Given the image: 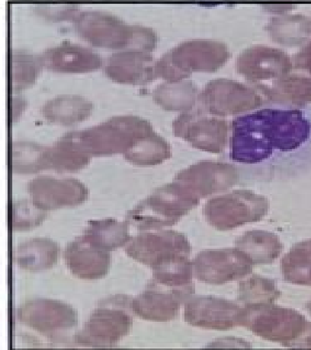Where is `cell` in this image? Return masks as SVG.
<instances>
[{
    "mask_svg": "<svg viewBox=\"0 0 311 350\" xmlns=\"http://www.w3.org/2000/svg\"><path fill=\"white\" fill-rule=\"evenodd\" d=\"M60 253V247L55 241L45 237L33 238L17 247L14 260L23 270L39 272L56 265Z\"/></svg>",
    "mask_w": 311,
    "mask_h": 350,
    "instance_id": "7402d4cb",
    "label": "cell"
},
{
    "mask_svg": "<svg viewBox=\"0 0 311 350\" xmlns=\"http://www.w3.org/2000/svg\"><path fill=\"white\" fill-rule=\"evenodd\" d=\"M282 271L288 282L311 286V239L290 249L282 259Z\"/></svg>",
    "mask_w": 311,
    "mask_h": 350,
    "instance_id": "f546056e",
    "label": "cell"
},
{
    "mask_svg": "<svg viewBox=\"0 0 311 350\" xmlns=\"http://www.w3.org/2000/svg\"><path fill=\"white\" fill-rule=\"evenodd\" d=\"M231 57L227 46L216 40H187L169 51L156 62L157 77L179 83L193 72H213Z\"/></svg>",
    "mask_w": 311,
    "mask_h": 350,
    "instance_id": "3957f363",
    "label": "cell"
},
{
    "mask_svg": "<svg viewBox=\"0 0 311 350\" xmlns=\"http://www.w3.org/2000/svg\"><path fill=\"white\" fill-rule=\"evenodd\" d=\"M51 170L74 172L89 164L91 156L81 144L78 132L65 134L50 147Z\"/></svg>",
    "mask_w": 311,
    "mask_h": 350,
    "instance_id": "cb8c5ba5",
    "label": "cell"
},
{
    "mask_svg": "<svg viewBox=\"0 0 311 350\" xmlns=\"http://www.w3.org/2000/svg\"><path fill=\"white\" fill-rule=\"evenodd\" d=\"M295 65L296 68L311 73V42L295 56Z\"/></svg>",
    "mask_w": 311,
    "mask_h": 350,
    "instance_id": "d590c367",
    "label": "cell"
},
{
    "mask_svg": "<svg viewBox=\"0 0 311 350\" xmlns=\"http://www.w3.org/2000/svg\"><path fill=\"white\" fill-rule=\"evenodd\" d=\"M20 323L49 338L71 331L77 325L75 309L64 301L35 298L25 301L17 310Z\"/></svg>",
    "mask_w": 311,
    "mask_h": 350,
    "instance_id": "ba28073f",
    "label": "cell"
},
{
    "mask_svg": "<svg viewBox=\"0 0 311 350\" xmlns=\"http://www.w3.org/2000/svg\"><path fill=\"white\" fill-rule=\"evenodd\" d=\"M27 191L34 204L47 212L79 206L89 197V191L79 180L47 175L30 180Z\"/></svg>",
    "mask_w": 311,
    "mask_h": 350,
    "instance_id": "5bb4252c",
    "label": "cell"
},
{
    "mask_svg": "<svg viewBox=\"0 0 311 350\" xmlns=\"http://www.w3.org/2000/svg\"><path fill=\"white\" fill-rule=\"evenodd\" d=\"M199 200L177 183L158 188L127 213L125 221L140 232L171 226L198 205Z\"/></svg>",
    "mask_w": 311,
    "mask_h": 350,
    "instance_id": "277c9868",
    "label": "cell"
},
{
    "mask_svg": "<svg viewBox=\"0 0 311 350\" xmlns=\"http://www.w3.org/2000/svg\"><path fill=\"white\" fill-rule=\"evenodd\" d=\"M92 104L79 96H62L47 103L42 109L44 117L50 122L64 126L75 124L91 116Z\"/></svg>",
    "mask_w": 311,
    "mask_h": 350,
    "instance_id": "484cf974",
    "label": "cell"
},
{
    "mask_svg": "<svg viewBox=\"0 0 311 350\" xmlns=\"http://www.w3.org/2000/svg\"><path fill=\"white\" fill-rule=\"evenodd\" d=\"M84 237L93 245L108 252L124 247L132 239L127 221L114 219L90 221Z\"/></svg>",
    "mask_w": 311,
    "mask_h": 350,
    "instance_id": "d4e9b609",
    "label": "cell"
},
{
    "mask_svg": "<svg viewBox=\"0 0 311 350\" xmlns=\"http://www.w3.org/2000/svg\"><path fill=\"white\" fill-rule=\"evenodd\" d=\"M39 59L45 68L60 73L90 72L103 64L101 57L92 50L71 43L47 49Z\"/></svg>",
    "mask_w": 311,
    "mask_h": 350,
    "instance_id": "44dd1931",
    "label": "cell"
},
{
    "mask_svg": "<svg viewBox=\"0 0 311 350\" xmlns=\"http://www.w3.org/2000/svg\"><path fill=\"white\" fill-rule=\"evenodd\" d=\"M196 92L195 86L189 82L164 83L155 90L154 100L164 109L181 110L190 107Z\"/></svg>",
    "mask_w": 311,
    "mask_h": 350,
    "instance_id": "836d02e7",
    "label": "cell"
},
{
    "mask_svg": "<svg viewBox=\"0 0 311 350\" xmlns=\"http://www.w3.org/2000/svg\"><path fill=\"white\" fill-rule=\"evenodd\" d=\"M47 212L40 210L30 200H21L12 205V230L15 232L29 231L43 223Z\"/></svg>",
    "mask_w": 311,
    "mask_h": 350,
    "instance_id": "e575fe53",
    "label": "cell"
},
{
    "mask_svg": "<svg viewBox=\"0 0 311 350\" xmlns=\"http://www.w3.org/2000/svg\"><path fill=\"white\" fill-rule=\"evenodd\" d=\"M189 294L171 291L153 280L143 292L132 299L131 310L137 317L148 321L166 322L177 317L180 306Z\"/></svg>",
    "mask_w": 311,
    "mask_h": 350,
    "instance_id": "ac0fdd59",
    "label": "cell"
},
{
    "mask_svg": "<svg viewBox=\"0 0 311 350\" xmlns=\"http://www.w3.org/2000/svg\"><path fill=\"white\" fill-rule=\"evenodd\" d=\"M253 262L238 248L211 249L199 254L192 262L195 277L209 284L221 285L246 277Z\"/></svg>",
    "mask_w": 311,
    "mask_h": 350,
    "instance_id": "9c48e42d",
    "label": "cell"
},
{
    "mask_svg": "<svg viewBox=\"0 0 311 350\" xmlns=\"http://www.w3.org/2000/svg\"><path fill=\"white\" fill-rule=\"evenodd\" d=\"M310 29L308 19L301 16L273 18L268 25L273 40L286 45L301 44L309 36Z\"/></svg>",
    "mask_w": 311,
    "mask_h": 350,
    "instance_id": "1f68e13d",
    "label": "cell"
},
{
    "mask_svg": "<svg viewBox=\"0 0 311 350\" xmlns=\"http://www.w3.org/2000/svg\"><path fill=\"white\" fill-rule=\"evenodd\" d=\"M274 103L304 105L311 103V78L287 75L269 84L256 85Z\"/></svg>",
    "mask_w": 311,
    "mask_h": 350,
    "instance_id": "603a6c76",
    "label": "cell"
},
{
    "mask_svg": "<svg viewBox=\"0 0 311 350\" xmlns=\"http://www.w3.org/2000/svg\"><path fill=\"white\" fill-rule=\"evenodd\" d=\"M132 327V315L125 309L103 306L95 309L75 339L86 346L114 347L130 333Z\"/></svg>",
    "mask_w": 311,
    "mask_h": 350,
    "instance_id": "4fadbf2b",
    "label": "cell"
},
{
    "mask_svg": "<svg viewBox=\"0 0 311 350\" xmlns=\"http://www.w3.org/2000/svg\"><path fill=\"white\" fill-rule=\"evenodd\" d=\"M240 325L263 339L296 349H311V322L293 309L271 305L242 309Z\"/></svg>",
    "mask_w": 311,
    "mask_h": 350,
    "instance_id": "7a4b0ae2",
    "label": "cell"
},
{
    "mask_svg": "<svg viewBox=\"0 0 311 350\" xmlns=\"http://www.w3.org/2000/svg\"><path fill=\"white\" fill-rule=\"evenodd\" d=\"M236 246L253 265L270 264L278 258L282 250L281 241L275 234L262 231L247 232L236 240Z\"/></svg>",
    "mask_w": 311,
    "mask_h": 350,
    "instance_id": "83f0119b",
    "label": "cell"
},
{
    "mask_svg": "<svg viewBox=\"0 0 311 350\" xmlns=\"http://www.w3.org/2000/svg\"><path fill=\"white\" fill-rule=\"evenodd\" d=\"M307 308H308V310L309 311L310 314H311V300L308 302Z\"/></svg>",
    "mask_w": 311,
    "mask_h": 350,
    "instance_id": "8d00e7d4",
    "label": "cell"
},
{
    "mask_svg": "<svg viewBox=\"0 0 311 350\" xmlns=\"http://www.w3.org/2000/svg\"><path fill=\"white\" fill-rule=\"evenodd\" d=\"M74 25L79 36L88 43L101 49L127 48L133 38V26L103 12H81L76 16Z\"/></svg>",
    "mask_w": 311,
    "mask_h": 350,
    "instance_id": "7c38bea8",
    "label": "cell"
},
{
    "mask_svg": "<svg viewBox=\"0 0 311 350\" xmlns=\"http://www.w3.org/2000/svg\"><path fill=\"white\" fill-rule=\"evenodd\" d=\"M199 100L207 112L219 117L253 110L262 104V99L255 90L224 78L208 83L201 92Z\"/></svg>",
    "mask_w": 311,
    "mask_h": 350,
    "instance_id": "8fae6325",
    "label": "cell"
},
{
    "mask_svg": "<svg viewBox=\"0 0 311 350\" xmlns=\"http://www.w3.org/2000/svg\"><path fill=\"white\" fill-rule=\"evenodd\" d=\"M40 59L24 51L13 50L10 53V90L22 91L31 86L38 77Z\"/></svg>",
    "mask_w": 311,
    "mask_h": 350,
    "instance_id": "4dcf8cb0",
    "label": "cell"
},
{
    "mask_svg": "<svg viewBox=\"0 0 311 350\" xmlns=\"http://www.w3.org/2000/svg\"><path fill=\"white\" fill-rule=\"evenodd\" d=\"M105 72L114 82L129 85H144L157 78L153 57L137 50L114 53L108 59Z\"/></svg>",
    "mask_w": 311,
    "mask_h": 350,
    "instance_id": "ffe728a7",
    "label": "cell"
},
{
    "mask_svg": "<svg viewBox=\"0 0 311 350\" xmlns=\"http://www.w3.org/2000/svg\"><path fill=\"white\" fill-rule=\"evenodd\" d=\"M292 69L293 63L286 53L271 46H251L236 60V70L256 85L286 77Z\"/></svg>",
    "mask_w": 311,
    "mask_h": 350,
    "instance_id": "2e32d148",
    "label": "cell"
},
{
    "mask_svg": "<svg viewBox=\"0 0 311 350\" xmlns=\"http://www.w3.org/2000/svg\"><path fill=\"white\" fill-rule=\"evenodd\" d=\"M268 211V200L249 191H236L213 198L204 208L209 224L221 231L258 221Z\"/></svg>",
    "mask_w": 311,
    "mask_h": 350,
    "instance_id": "8992f818",
    "label": "cell"
},
{
    "mask_svg": "<svg viewBox=\"0 0 311 350\" xmlns=\"http://www.w3.org/2000/svg\"><path fill=\"white\" fill-rule=\"evenodd\" d=\"M238 180V173L233 165L202 161L180 172L173 181L192 197L200 200L227 190Z\"/></svg>",
    "mask_w": 311,
    "mask_h": 350,
    "instance_id": "9a60e30c",
    "label": "cell"
},
{
    "mask_svg": "<svg viewBox=\"0 0 311 350\" xmlns=\"http://www.w3.org/2000/svg\"><path fill=\"white\" fill-rule=\"evenodd\" d=\"M153 131L147 120L125 116L114 117L90 129L79 131V137L91 157L112 156L124 154Z\"/></svg>",
    "mask_w": 311,
    "mask_h": 350,
    "instance_id": "5b68a950",
    "label": "cell"
},
{
    "mask_svg": "<svg viewBox=\"0 0 311 350\" xmlns=\"http://www.w3.org/2000/svg\"><path fill=\"white\" fill-rule=\"evenodd\" d=\"M49 150V147L36 144L12 143L10 147V170L18 174L51 170Z\"/></svg>",
    "mask_w": 311,
    "mask_h": 350,
    "instance_id": "4316f807",
    "label": "cell"
},
{
    "mask_svg": "<svg viewBox=\"0 0 311 350\" xmlns=\"http://www.w3.org/2000/svg\"><path fill=\"white\" fill-rule=\"evenodd\" d=\"M229 157L236 163H268L299 150L308 142L311 124L299 109L266 107L232 123Z\"/></svg>",
    "mask_w": 311,
    "mask_h": 350,
    "instance_id": "6da1fadb",
    "label": "cell"
},
{
    "mask_svg": "<svg viewBox=\"0 0 311 350\" xmlns=\"http://www.w3.org/2000/svg\"><path fill=\"white\" fill-rule=\"evenodd\" d=\"M280 292L274 280L253 277L240 282L239 298L246 306L271 305Z\"/></svg>",
    "mask_w": 311,
    "mask_h": 350,
    "instance_id": "d6a6232c",
    "label": "cell"
},
{
    "mask_svg": "<svg viewBox=\"0 0 311 350\" xmlns=\"http://www.w3.org/2000/svg\"><path fill=\"white\" fill-rule=\"evenodd\" d=\"M64 260L67 268L76 278L82 280H99L109 272L111 252L93 245L84 234L66 246Z\"/></svg>",
    "mask_w": 311,
    "mask_h": 350,
    "instance_id": "d6986e66",
    "label": "cell"
},
{
    "mask_svg": "<svg viewBox=\"0 0 311 350\" xmlns=\"http://www.w3.org/2000/svg\"><path fill=\"white\" fill-rule=\"evenodd\" d=\"M173 131L175 137L186 140L196 149L219 153L226 146V120L199 109L182 113L174 120Z\"/></svg>",
    "mask_w": 311,
    "mask_h": 350,
    "instance_id": "30bf717a",
    "label": "cell"
},
{
    "mask_svg": "<svg viewBox=\"0 0 311 350\" xmlns=\"http://www.w3.org/2000/svg\"><path fill=\"white\" fill-rule=\"evenodd\" d=\"M191 247L184 234L171 230L140 232L125 247L127 256L153 269L174 260L188 258Z\"/></svg>",
    "mask_w": 311,
    "mask_h": 350,
    "instance_id": "52a82bcc",
    "label": "cell"
},
{
    "mask_svg": "<svg viewBox=\"0 0 311 350\" xmlns=\"http://www.w3.org/2000/svg\"><path fill=\"white\" fill-rule=\"evenodd\" d=\"M242 314V309L233 301L199 296L186 301L184 317L190 325L225 331L240 325Z\"/></svg>",
    "mask_w": 311,
    "mask_h": 350,
    "instance_id": "e0dca14e",
    "label": "cell"
},
{
    "mask_svg": "<svg viewBox=\"0 0 311 350\" xmlns=\"http://www.w3.org/2000/svg\"><path fill=\"white\" fill-rule=\"evenodd\" d=\"M171 147L155 131L148 134L124 154L127 161L138 166H152L163 163L171 157Z\"/></svg>",
    "mask_w": 311,
    "mask_h": 350,
    "instance_id": "f1b7e54d",
    "label": "cell"
}]
</instances>
